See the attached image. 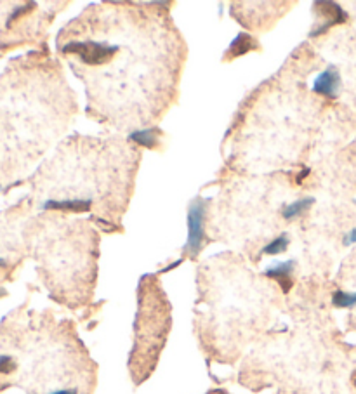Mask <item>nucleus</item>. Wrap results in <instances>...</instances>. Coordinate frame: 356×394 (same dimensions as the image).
<instances>
[{
  "mask_svg": "<svg viewBox=\"0 0 356 394\" xmlns=\"http://www.w3.org/2000/svg\"><path fill=\"white\" fill-rule=\"evenodd\" d=\"M206 214L207 200L196 198L188 210V240L184 252L189 257H196L206 244Z\"/></svg>",
  "mask_w": 356,
  "mask_h": 394,
  "instance_id": "obj_1",
  "label": "nucleus"
},
{
  "mask_svg": "<svg viewBox=\"0 0 356 394\" xmlns=\"http://www.w3.org/2000/svg\"><path fill=\"white\" fill-rule=\"evenodd\" d=\"M340 89V75L336 66H328L327 70L321 71L314 80L313 90L320 96L325 97H336Z\"/></svg>",
  "mask_w": 356,
  "mask_h": 394,
  "instance_id": "obj_2",
  "label": "nucleus"
},
{
  "mask_svg": "<svg viewBox=\"0 0 356 394\" xmlns=\"http://www.w3.org/2000/svg\"><path fill=\"white\" fill-rule=\"evenodd\" d=\"M294 266H295L294 261H283V263H276L264 271V276L275 280V282L282 287V290L287 294V292L292 289Z\"/></svg>",
  "mask_w": 356,
  "mask_h": 394,
  "instance_id": "obj_3",
  "label": "nucleus"
},
{
  "mask_svg": "<svg viewBox=\"0 0 356 394\" xmlns=\"http://www.w3.org/2000/svg\"><path fill=\"white\" fill-rule=\"evenodd\" d=\"M313 203H314V198H312V196L297 200V202H292V203H289V205L283 207L282 215L287 219V221H292V219H297V217H301L302 214H306V212L312 208Z\"/></svg>",
  "mask_w": 356,
  "mask_h": 394,
  "instance_id": "obj_4",
  "label": "nucleus"
},
{
  "mask_svg": "<svg viewBox=\"0 0 356 394\" xmlns=\"http://www.w3.org/2000/svg\"><path fill=\"white\" fill-rule=\"evenodd\" d=\"M252 49H259V44H257L256 40H254V37L251 35H238L237 39H235L233 44H231V47L228 49L230 52V58H238V56L245 54V52L252 51Z\"/></svg>",
  "mask_w": 356,
  "mask_h": 394,
  "instance_id": "obj_5",
  "label": "nucleus"
},
{
  "mask_svg": "<svg viewBox=\"0 0 356 394\" xmlns=\"http://www.w3.org/2000/svg\"><path fill=\"white\" fill-rule=\"evenodd\" d=\"M332 306L337 309H351L356 306V292L336 290L332 294Z\"/></svg>",
  "mask_w": 356,
  "mask_h": 394,
  "instance_id": "obj_6",
  "label": "nucleus"
},
{
  "mask_svg": "<svg viewBox=\"0 0 356 394\" xmlns=\"http://www.w3.org/2000/svg\"><path fill=\"white\" fill-rule=\"evenodd\" d=\"M289 245H290L289 234L282 233L280 237H276L275 240H271L266 247L261 250V253H266V256H280V253H283L287 249H289Z\"/></svg>",
  "mask_w": 356,
  "mask_h": 394,
  "instance_id": "obj_7",
  "label": "nucleus"
},
{
  "mask_svg": "<svg viewBox=\"0 0 356 394\" xmlns=\"http://www.w3.org/2000/svg\"><path fill=\"white\" fill-rule=\"evenodd\" d=\"M158 136L160 134H155L153 131H136L134 134H131V139L143 148H157Z\"/></svg>",
  "mask_w": 356,
  "mask_h": 394,
  "instance_id": "obj_8",
  "label": "nucleus"
},
{
  "mask_svg": "<svg viewBox=\"0 0 356 394\" xmlns=\"http://www.w3.org/2000/svg\"><path fill=\"white\" fill-rule=\"evenodd\" d=\"M356 244V228L351 229L350 233H348V237L344 238V245H353Z\"/></svg>",
  "mask_w": 356,
  "mask_h": 394,
  "instance_id": "obj_9",
  "label": "nucleus"
},
{
  "mask_svg": "<svg viewBox=\"0 0 356 394\" xmlns=\"http://www.w3.org/2000/svg\"><path fill=\"white\" fill-rule=\"evenodd\" d=\"M49 394H78L77 388H64V389H56V391H51Z\"/></svg>",
  "mask_w": 356,
  "mask_h": 394,
  "instance_id": "obj_10",
  "label": "nucleus"
}]
</instances>
